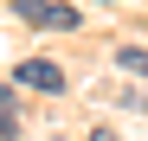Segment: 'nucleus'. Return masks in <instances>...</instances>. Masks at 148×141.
I'll return each mask as SVG.
<instances>
[{
  "label": "nucleus",
  "mask_w": 148,
  "mask_h": 141,
  "mask_svg": "<svg viewBox=\"0 0 148 141\" xmlns=\"http://www.w3.org/2000/svg\"><path fill=\"white\" fill-rule=\"evenodd\" d=\"M13 13L26 26H39V32H71L77 26V7L71 0H13Z\"/></svg>",
  "instance_id": "1"
},
{
  "label": "nucleus",
  "mask_w": 148,
  "mask_h": 141,
  "mask_svg": "<svg viewBox=\"0 0 148 141\" xmlns=\"http://www.w3.org/2000/svg\"><path fill=\"white\" fill-rule=\"evenodd\" d=\"M19 83H26V90H64V64H52V58H26V64H19Z\"/></svg>",
  "instance_id": "2"
},
{
  "label": "nucleus",
  "mask_w": 148,
  "mask_h": 141,
  "mask_svg": "<svg viewBox=\"0 0 148 141\" xmlns=\"http://www.w3.org/2000/svg\"><path fill=\"white\" fill-rule=\"evenodd\" d=\"M116 64H122V70H135V77H148V52H142V45H122Z\"/></svg>",
  "instance_id": "3"
},
{
  "label": "nucleus",
  "mask_w": 148,
  "mask_h": 141,
  "mask_svg": "<svg viewBox=\"0 0 148 141\" xmlns=\"http://www.w3.org/2000/svg\"><path fill=\"white\" fill-rule=\"evenodd\" d=\"M19 128V103H13V90H0V135H13Z\"/></svg>",
  "instance_id": "4"
},
{
  "label": "nucleus",
  "mask_w": 148,
  "mask_h": 141,
  "mask_svg": "<svg viewBox=\"0 0 148 141\" xmlns=\"http://www.w3.org/2000/svg\"><path fill=\"white\" fill-rule=\"evenodd\" d=\"M90 141H110V135H90Z\"/></svg>",
  "instance_id": "5"
}]
</instances>
